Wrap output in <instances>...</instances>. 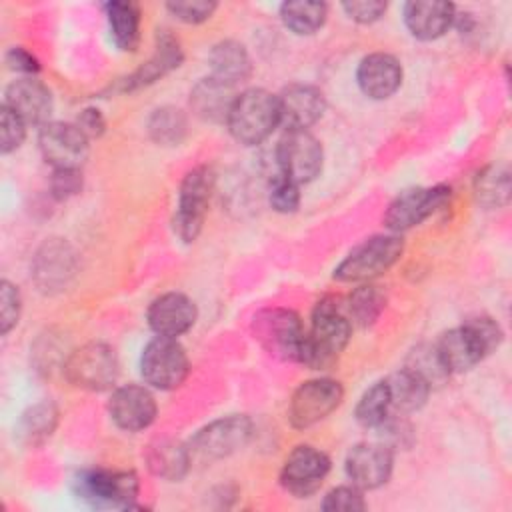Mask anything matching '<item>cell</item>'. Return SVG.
<instances>
[{
	"label": "cell",
	"instance_id": "cell-26",
	"mask_svg": "<svg viewBox=\"0 0 512 512\" xmlns=\"http://www.w3.org/2000/svg\"><path fill=\"white\" fill-rule=\"evenodd\" d=\"M146 462L154 476L164 478L168 482H178L180 478L186 476L192 464V456L188 444L164 438L148 446Z\"/></svg>",
	"mask_w": 512,
	"mask_h": 512
},
{
	"label": "cell",
	"instance_id": "cell-15",
	"mask_svg": "<svg viewBox=\"0 0 512 512\" xmlns=\"http://www.w3.org/2000/svg\"><path fill=\"white\" fill-rule=\"evenodd\" d=\"M330 472V458L310 444L296 446L284 460L280 470V484L296 498L314 494Z\"/></svg>",
	"mask_w": 512,
	"mask_h": 512
},
{
	"label": "cell",
	"instance_id": "cell-9",
	"mask_svg": "<svg viewBox=\"0 0 512 512\" xmlns=\"http://www.w3.org/2000/svg\"><path fill=\"white\" fill-rule=\"evenodd\" d=\"M190 360L176 338H152L140 356V374L156 390H174L188 378Z\"/></svg>",
	"mask_w": 512,
	"mask_h": 512
},
{
	"label": "cell",
	"instance_id": "cell-7",
	"mask_svg": "<svg viewBox=\"0 0 512 512\" xmlns=\"http://www.w3.org/2000/svg\"><path fill=\"white\" fill-rule=\"evenodd\" d=\"M212 190L214 172L208 166H196L182 178L172 218V228L182 242H194L200 236Z\"/></svg>",
	"mask_w": 512,
	"mask_h": 512
},
{
	"label": "cell",
	"instance_id": "cell-5",
	"mask_svg": "<svg viewBox=\"0 0 512 512\" xmlns=\"http://www.w3.org/2000/svg\"><path fill=\"white\" fill-rule=\"evenodd\" d=\"M252 334L260 346L290 362L304 360L306 330L300 316L288 308H264L252 320Z\"/></svg>",
	"mask_w": 512,
	"mask_h": 512
},
{
	"label": "cell",
	"instance_id": "cell-29",
	"mask_svg": "<svg viewBox=\"0 0 512 512\" xmlns=\"http://www.w3.org/2000/svg\"><path fill=\"white\" fill-rule=\"evenodd\" d=\"M386 386H388L392 410H398V412L420 410L426 404L428 394L432 390L424 378H420L416 372H412L406 366L390 374L386 378Z\"/></svg>",
	"mask_w": 512,
	"mask_h": 512
},
{
	"label": "cell",
	"instance_id": "cell-10",
	"mask_svg": "<svg viewBox=\"0 0 512 512\" xmlns=\"http://www.w3.org/2000/svg\"><path fill=\"white\" fill-rule=\"evenodd\" d=\"M118 372L116 350L104 342H88L76 348L64 364V374L70 384L94 392L112 388L118 380Z\"/></svg>",
	"mask_w": 512,
	"mask_h": 512
},
{
	"label": "cell",
	"instance_id": "cell-27",
	"mask_svg": "<svg viewBox=\"0 0 512 512\" xmlns=\"http://www.w3.org/2000/svg\"><path fill=\"white\" fill-rule=\"evenodd\" d=\"M112 42L122 52H134L140 44V6L136 2L112 0L104 4Z\"/></svg>",
	"mask_w": 512,
	"mask_h": 512
},
{
	"label": "cell",
	"instance_id": "cell-41",
	"mask_svg": "<svg viewBox=\"0 0 512 512\" xmlns=\"http://www.w3.org/2000/svg\"><path fill=\"white\" fill-rule=\"evenodd\" d=\"M166 8L180 22L200 24V22L208 20L214 14L218 4L216 2H208V0H178V2H168Z\"/></svg>",
	"mask_w": 512,
	"mask_h": 512
},
{
	"label": "cell",
	"instance_id": "cell-35",
	"mask_svg": "<svg viewBox=\"0 0 512 512\" xmlns=\"http://www.w3.org/2000/svg\"><path fill=\"white\" fill-rule=\"evenodd\" d=\"M390 410H392V404H390L388 386H386V380H380L360 396L354 416L360 426L376 430L390 416Z\"/></svg>",
	"mask_w": 512,
	"mask_h": 512
},
{
	"label": "cell",
	"instance_id": "cell-20",
	"mask_svg": "<svg viewBox=\"0 0 512 512\" xmlns=\"http://www.w3.org/2000/svg\"><path fill=\"white\" fill-rule=\"evenodd\" d=\"M18 118L32 126H44L50 122L52 114V92L36 76H24L8 84L4 92V104Z\"/></svg>",
	"mask_w": 512,
	"mask_h": 512
},
{
	"label": "cell",
	"instance_id": "cell-12",
	"mask_svg": "<svg viewBox=\"0 0 512 512\" xmlns=\"http://www.w3.org/2000/svg\"><path fill=\"white\" fill-rule=\"evenodd\" d=\"M344 398V388L334 378H312L302 382L288 404V420L294 428L304 430L320 420H324L328 414H332Z\"/></svg>",
	"mask_w": 512,
	"mask_h": 512
},
{
	"label": "cell",
	"instance_id": "cell-30",
	"mask_svg": "<svg viewBox=\"0 0 512 512\" xmlns=\"http://www.w3.org/2000/svg\"><path fill=\"white\" fill-rule=\"evenodd\" d=\"M344 306H346V312H348V318L352 320V324L366 328V326H372L384 312L386 294L380 290V286L362 282L360 286H356L350 292Z\"/></svg>",
	"mask_w": 512,
	"mask_h": 512
},
{
	"label": "cell",
	"instance_id": "cell-40",
	"mask_svg": "<svg viewBox=\"0 0 512 512\" xmlns=\"http://www.w3.org/2000/svg\"><path fill=\"white\" fill-rule=\"evenodd\" d=\"M22 298L18 286L10 280L0 282V332L8 334L20 320Z\"/></svg>",
	"mask_w": 512,
	"mask_h": 512
},
{
	"label": "cell",
	"instance_id": "cell-22",
	"mask_svg": "<svg viewBox=\"0 0 512 512\" xmlns=\"http://www.w3.org/2000/svg\"><path fill=\"white\" fill-rule=\"evenodd\" d=\"M456 18V6L440 0H414L404 4V24L418 40H436L444 36Z\"/></svg>",
	"mask_w": 512,
	"mask_h": 512
},
{
	"label": "cell",
	"instance_id": "cell-28",
	"mask_svg": "<svg viewBox=\"0 0 512 512\" xmlns=\"http://www.w3.org/2000/svg\"><path fill=\"white\" fill-rule=\"evenodd\" d=\"M70 274H72V252L68 244L54 242V240L46 242L36 256V264H34L36 282L44 290H50L66 284Z\"/></svg>",
	"mask_w": 512,
	"mask_h": 512
},
{
	"label": "cell",
	"instance_id": "cell-44",
	"mask_svg": "<svg viewBox=\"0 0 512 512\" xmlns=\"http://www.w3.org/2000/svg\"><path fill=\"white\" fill-rule=\"evenodd\" d=\"M6 64H8L10 70H16V72L26 74V76H34L40 70L38 58L22 46H12L6 52Z\"/></svg>",
	"mask_w": 512,
	"mask_h": 512
},
{
	"label": "cell",
	"instance_id": "cell-24",
	"mask_svg": "<svg viewBox=\"0 0 512 512\" xmlns=\"http://www.w3.org/2000/svg\"><path fill=\"white\" fill-rule=\"evenodd\" d=\"M180 62H182V48H180L178 40L170 32L162 30L158 34L154 54L130 78H126L122 90L130 92V90L154 84L156 80H160L162 76H166L168 72L178 68Z\"/></svg>",
	"mask_w": 512,
	"mask_h": 512
},
{
	"label": "cell",
	"instance_id": "cell-1",
	"mask_svg": "<svg viewBox=\"0 0 512 512\" xmlns=\"http://www.w3.org/2000/svg\"><path fill=\"white\" fill-rule=\"evenodd\" d=\"M502 328L490 316H474L464 324L446 330L434 344L440 362L448 374L474 368L492 354L502 342Z\"/></svg>",
	"mask_w": 512,
	"mask_h": 512
},
{
	"label": "cell",
	"instance_id": "cell-45",
	"mask_svg": "<svg viewBox=\"0 0 512 512\" xmlns=\"http://www.w3.org/2000/svg\"><path fill=\"white\" fill-rule=\"evenodd\" d=\"M78 128L88 136V138H98L106 130V120L98 108H84L78 118H76Z\"/></svg>",
	"mask_w": 512,
	"mask_h": 512
},
{
	"label": "cell",
	"instance_id": "cell-6",
	"mask_svg": "<svg viewBox=\"0 0 512 512\" xmlns=\"http://www.w3.org/2000/svg\"><path fill=\"white\" fill-rule=\"evenodd\" d=\"M74 494L94 508H132L140 482L134 472L90 468L72 480Z\"/></svg>",
	"mask_w": 512,
	"mask_h": 512
},
{
	"label": "cell",
	"instance_id": "cell-32",
	"mask_svg": "<svg viewBox=\"0 0 512 512\" xmlns=\"http://www.w3.org/2000/svg\"><path fill=\"white\" fill-rule=\"evenodd\" d=\"M56 424H58V408L52 402L42 400L30 406L22 414L18 424V436L22 438V442L36 446V444H42L46 438H50Z\"/></svg>",
	"mask_w": 512,
	"mask_h": 512
},
{
	"label": "cell",
	"instance_id": "cell-17",
	"mask_svg": "<svg viewBox=\"0 0 512 512\" xmlns=\"http://www.w3.org/2000/svg\"><path fill=\"white\" fill-rule=\"evenodd\" d=\"M276 98L280 124L286 130H308L322 118L326 110L324 92L312 84H288Z\"/></svg>",
	"mask_w": 512,
	"mask_h": 512
},
{
	"label": "cell",
	"instance_id": "cell-2",
	"mask_svg": "<svg viewBox=\"0 0 512 512\" xmlns=\"http://www.w3.org/2000/svg\"><path fill=\"white\" fill-rule=\"evenodd\" d=\"M352 336V320L348 318L344 302L326 296L316 302L312 310L310 330L306 332V350L302 364L314 370L330 368Z\"/></svg>",
	"mask_w": 512,
	"mask_h": 512
},
{
	"label": "cell",
	"instance_id": "cell-3",
	"mask_svg": "<svg viewBox=\"0 0 512 512\" xmlns=\"http://www.w3.org/2000/svg\"><path fill=\"white\" fill-rule=\"evenodd\" d=\"M278 124V98L264 88H248L236 94L226 118L232 138L244 146L264 142Z\"/></svg>",
	"mask_w": 512,
	"mask_h": 512
},
{
	"label": "cell",
	"instance_id": "cell-31",
	"mask_svg": "<svg viewBox=\"0 0 512 512\" xmlns=\"http://www.w3.org/2000/svg\"><path fill=\"white\" fill-rule=\"evenodd\" d=\"M328 16V6L324 2H310V0H296V2H284L280 6V18L284 26L298 34L308 36L318 32Z\"/></svg>",
	"mask_w": 512,
	"mask_h": 512
},
{
	"label": "cell",
	"instance_id": "cell-4",
	"mask_svg": "<svg viewBox=\"0 0 512 512\" xmlns=\"http://www.w3.org/2000/svg\"><path fill=\"white\" fill-rule=\"evenodd\" d=\"M402 252L404 240L400 234H374L354 246L334 268L332 276L338 282H370L392 268Z\"/></svg>",
	"mask_w": 512,
	"mask_h": 512
},
{
	"label": "cell",
	"instance_id": "cell-43",
	"mask_svg": "<svg viewBox=\"0 0 512 512\" xmlns=\"http://www.w3.org/2000/svg\"><path fill=\"white\" fill-rule=\"evenodd\" d=\"M386 8L388 4L382 0H352L342 4V10L346 12V16L358 24H372L380 20Z\"/></svg>",
	"mask_w": 512,
	"mask_h": 512
},
{
	"label": "cell",
	"instance_id": "cell-38",
	"mask_svg": "<svg viewBox=\"0 0 512 512\" xmlns=\"http://www.w3.org/2000/svg\"><path fill=\"white\" fill-rule=\"evenodd\" d=\"M322 510L326 512H362L366 510V500L362 496V490L352 486H336L332 488L324 500Z\"/></svg>",
	"mask_w": 512,
	"mask_h": 512
},
{
	"label": "cell",
	"instance_id": "cell-19",
	"mask_svg": "<svg viewBox=\"0 0 512 512\" xmlns=\"http://www.w3.org/2000/svg\"><path fill=\"white\" fill-rule=\"evenodd\" d=\"M198 318L192 298L182 292H164L154 298L146 310V320L156 336L178 338L188 332Z\"/></svg>",
	"mask_w": 512,
	"mask_h": 512
},
{
	"label": "cell",
	"instance_id": "cell-18",
	"mask_svg": "<svg viewBox=\"0 0 512 512\" xmlns=\"http://www.w3.org/2000/svg\"><path fill=\"white\" fill-rule=\"evenodd\" d=\"M156 400L152 392L138 384L114 388L108 400V414L112 422L126 432H140L156 418Z\"/></svg>",
	"mask_w": 512,
	"mask_h": 512
},
{
	"label": "cell",
	"instance_id": "cell-33",
	"mask_svg": "<svg viewBox=\"0 0 512 512\" xmlns=\"http://www.w3.org/2000/svg\"><path fill=\"white\" fill-rule=\"evenodd\" d=\"M476 200L486 208L504 206L510 198V172L506 166H486L474 178Z\"/></svg>",
	"mask_w": 512,
	"mask_h": 512
},
{
	"label": "cell",
	"instance_id": "cell-23",
	"mask_svg": "<svg viewBox=\"0 0 512 512\" xmlns=\"http://www.w3.org/2000/svg\"><path fill=\"white\" fill-rule=\"evenodd\" d=\"M210 76L234 86L246 82L252 74V60L244 44L238 40H220L208 52Z\"/></svg>",
	"mask_w": 512,
	"mask_h": 512
},
{
	"label": "cell",
	"instance_id": "cell-14",
	"mask_svg": "<svg viewBox=\"0 0 512 512\" xmlns=\"http://www.w3.org/2000/svg\"><path fill=\"white\" fill-rule=\"evenodd\" d=\"M88 142L90 138L76 122H48L38 132V148L54 170L80 168L90 152Z\"/></svg>",
	"mask_w": 512,
	"mask_h": 512
},
{
	"label": "cell",
	"instance_id": "cell-39",
	"mask_svg": "<svg viewBox=\"0 0 512 512\" xmlns=\"http://www.w3.org/2000/svg\"><path fill=\"white\" fill-rule=\"evenodd\" d=\"M26 122L18 118L10 108L0 110V152L10 154L22 146L26 138Z\"/></svg>",
	"mask_w": 512,
	"mask_h": 512
},
{
	"label": "cell",
	"instance_id": "cell-42",
	"mask_svg": "<svg viewBox=\"0 0 512 512\" xmlns=\"http://www.w3.org/2000/svg\"><path fill=\"white\" fill-rule=\"evenodd\" d=\"M52 196L66 200L76 196L82 190V172L80 168H56L50 178Z\"/></svg>",
	"mask_w": 512,
	"mask_h": 512
},
{
	"label": "cell",
	"instance_id": "cell-25",
	"mask_svg": "<svg viewBox=\"0 0 512 512\" xmlns=\"http://www.w3.org/2000/svg\"><path fill=\"white\" fill-rule=\"evenodd\" d=\"M234 98V86H228L214 76H206L192 86L190 108L206 122H226Z\"/></svg>",
	"mask_w": 512,
	"mask_h": 512
},
{
	"label": "cell",
	"instance_id": "cell-11",
	"mask_svg": "<svg viewBox=\"0 0 512 512\" xmlns=\"http://www.w3.org/2000/svg\"><path fill=\"white\" fill-rule=\"evenodd\" d=\"M252 438V420L244 414H230L200 428L190 444L192 460L214 462L242 450Z\"/></svg>",
	"mask_w": 512,
	"mask_h": 512
},
{
	"label": "cell",
	"instance_id": "cell-16",
	"mask_svg": "<svg viewBox=\"0 0 512 512\" xmlns=\"http://www.w3.org/2000/svg\"><path fill=\"white\" fill-rule=\"evenodd\" d=\"M394 466V450L382 442H360L350 448L344 470L350 482L364 490L380 488L388 482Z\"/></svg>",
	"mask_w": 512,
	"mask_h": 512
},
{
	"label": "cell",
	"instance_id": "cell-36",
	"mask_svg": "<svg viewBox=\"0 0 512 512\" xmlns=\"http://www.w3.org/2000/svg\"><path fill=\"white\" fill-rule=\"evenodd\" d=\"M406 368H410L412 372H416L420 378H424L430 388L436 384H442L450 374L446 372L444 364L440 362L434 344L432 346H418L412 350Z\"/></svg>",
	"mask_w": 512,
	"mask_h": 512
},
{
	"label": "cell",
	"instance_id": "cell-21",
	"mask_svg": "<svg viewBox=\"0 0 512 512\" xmlns=\"http://www.w3.org/2000/svg\"><path fill=\"white\" fill-rule=\"evenodd\" d=\"M356 82L364 96L372 100H386L402 84V64L388 52H372L360 60Z\"/></svg>",
	"mask_w": 512,
	"mask_h": 512
},
{
	"label": "cell",
	"instance_id": "cell-13",
	"mask_svg": "<svg viewBox=\"0 0 512 512\" xmlns=\"http://www.w3.org/2000/svg\"><path fill=\"white\" fill-rule=\"evenodd\" d=\"M450 200V188L444 184L428 186V188H408L400 192L386 208L384 212V226L394 232H406L418 224H422L426 218H430L434 212L442 210Z\"/></svg>",
	"mask_w": 512,
	"mask_h": 512
},
{
	"label": "cell",
	"instance_id": "cell-8",
	"mask_svg": "<svg viewBox=\"0 0 512 512\" xmlns=\"http://www.w3.org/2000/svg\"><path fill=\"white\" fill-rule=\"evenodd\" d=\"M272 158V164L280 174L302 186L320 174L324 152L318 138L308 130H286L278 140Z\"/></svg>",
	"mask_w": 512,
	"mask_h": 512
},
{
	"label": "cell",
	"instance_id": "cell-37",
	"mask_svg": "<svg viewBox=\"0 0 512 512\" xmlns=\"http://www.w3.org/2000/svg\"><path fill=\"white\" fill-rule=\"evenodd\" d=\"M270 206L280 214L296 212L300 206V186L284 174L270 176Z\"/></svg>",
	"mask_w": 512,
	"mask_h": 512
},
{
	"label": "cell",
	"instance_id": "cell-34",
	"mask_svg": "<svg viewBox=\"0 0 512 512\" xmlns=\"http://www.w3.org/2000/svg\"><path fill=\"white\" fill-rule=\"evenodd\" d=\"M186 116L182 110L174 106H162L152 112L148 118V134L156 144L162 146H174L180 144L186 136Z\"/></svg>",
	"mask_w": 512,
	"mask_h": 512
}]
</instances>
